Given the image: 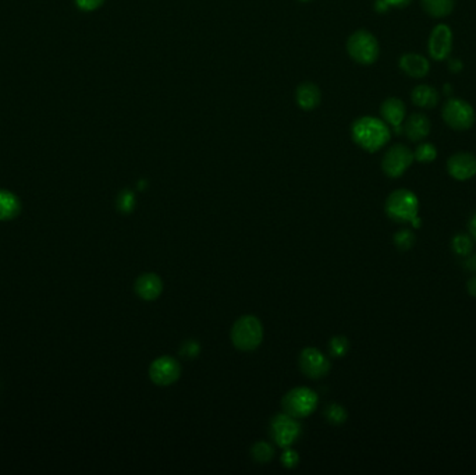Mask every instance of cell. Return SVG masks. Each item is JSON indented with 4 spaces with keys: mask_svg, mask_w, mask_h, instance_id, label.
<instances>
[{
    "mask_svg": "<svg viewBox=\"0 0 476 475\" xmlns=\"http://www.w3.org/2000/svg\"><path fill=\"white\" fill-rule=\"evenodd\" d=\"M351 136L358 147L371 154L381 151L392 138L389 126L383 120L372 116L357 119L352 123Z\"/></svg>",
    "mask_w": 476,
    "mask_h": 475,
    "instance_id": "obj_1",
    "label": "cell"
},
{
    "mask_svg": "<svg viewBox=\"0 0 476 475\" xmlns=\"http://www.w3.org/2000/svg\"><path fill=\"white\" fill-rule=\"evenodd\" d=\"M347 52L354 62L369 66L379 59L381 48L376 37L372 32L366 30H358L348 38Z\"/></svg>",
    "mask_w": 476,
    "mask_h": 475,
    "instance_id": "obj_2",
    "label": "cell"
},
{
    "mask_svg": "<svg viewBox=\"0 0 476 475\" xmlns=\"http://www.w3.org/2000/svg\"><path fill=\"white\" fill-rule=\"evenodd\" d=\"M263 339V326L253 315L238 318L232 329V341L241 351H253Z\"/></svg>",
    "mask_w": 476,
    "mask_h": 475,
    "instance_id": "obj_3",
    "label": "cell"
},
{
    "mask_svg": "<svg viewBox=\"0 0 476 475\" xmlns=\"http://www.w3.org/2000/svg\"><path fill=\"white\" fill-rule=\"evenodd\" d=\"M385 208L388 216L395 222L411 223L418 216L419 201L412 191L399 188L389 195Z\"/></svg>",
    "mask_w": 476,
    "mask_h": 475,
    "instance_id": "obj_4",
    "label": "cell"
},
{
    "mask_svg": "<svg viewBox=\"0 0 476 475\" xmlns=\"http://www.w3.org/2000/svg\"><path fill=\"white\" fill-rule=\"evenodd\" d=\"M442 117L450 129L456 131H465L472 129L475 124V109L464 99L451 98L444 103L442 109Z\"/></svg>",
    "mask_w": 476,
    "mask_h": 475,
    "instance_id": "obj_5",
    "label": "cell"
},
{
    "mask_svg": "<svg viewBox=\"0 0 476 475\" xmlns=\"http://www.w3.org/2000/svg\"><path fill=\"white\" fill-rule=\"evenodd\" d=\"M284 412L294 418H304L311 415L317 405V395L308 388H296L290 391L282 400Z\"/></svg>",
    "mask_w": 476,
    "mask_h": 475,
    "instance_id": "obj_6",
    "label": "cell"
},
{
    "mask_svg": "<svg viewBox=\"0 0 476 475\" xmlns=\"http://www.w3.org/2000/svg\"><path fill=\"white\" fill-rule=\"evenodd\" d=\"M270 436L276 445L287 449L301 436V425L287 412L277 414L270 422Z\"/></svg>",
    "mask_w": 476,
    "mask_h": 475,
    "instance_id": "obj_7",
    "label": "cell"
},
{
    "mask_svg": "<svg viewBox=\"0 0 476 475\" xmlns=\"http://www.w3.org/2000/svg\"><path fill=\"white\" fill-rule=\"evenodd\" d=\"M414 152L404 144H396L390 147L382 159V169L388 177H401L412 164Z\"/></svg>",
    "mask_w": 476,
    "mask_h": 475,
    "instance_id": "obj_8",
    "label": "cell"
},
{
    "mask_svg": "<svg viewBox=\"0 0 476 475\" xmlns=\"http://www.w3.org/2000/svg\"><path fill=\"white\" fill-rule=\"evenodd\" d=\"M453 51V31L446 24L436 25L428 41L429 56L436 62L446 60Z\"/></svg>",
    "mask_w": 476,
    "mask_h": 475,
    "instance_id": "obj_9",
    "label": "cell"
},
{
    "mask_svg": "<svg viewBox=\"0 0 476 475\" xmlns=\"http://www.w3.org/2000/svg\"><path fill=\"white\" fill-rule=\"evenodd\" d=\"M181 375L180 363L168 356L157 358L150 367V378L159 386H168L178 381Z\"/></svg>",
    "mask_w": 476,
    "mask_h": 475,
    "instance_id": "obj_10",
    "label": "cell"
},
{
    "mask_svg": "<svg viewBox=\"0 0 476 475\" xmlns=\"http://www.w3.org/2000/svg\"><path fill=\"white\" fill-rule=\"evenodd\" d=\"M300 367L301 371L311 379L323 378L330 371V363L327 357L314 347L303 350L300 356Z\"/></svg>",
    "mask_w": 476,
    "mask_h": 475,
    "instance_id": "obj_11",
    "label": "cell"
},
{
    "mask_svg": "<svg viewBox=\"0 0 476 475\" xmlns=\"http://www.w3.org/2000/svg\"><path fill=\"white\" fill-rule=\"evenodd\" d=\"M449 174L458 180L465 181L476 174V157L471 152H457L447 160Z\"/></svg>",
    "mask_w": 476,
    "mask_h": 475,
    "instance_id": "obj_12",
    "label": "cell"
},
{
    "mask_svg": "<svg viewBox=\"0 0 476 475\" xmlns=\"http://www.w3.org/2000/svg\"><path fill=\"white\" fill-rule=\"evenodd\" d=\"M398 66L411 79H423L430 70L429 60L419 53H404L398 60Z\"/></svg>",
    "mask_w": 476,
    "mask_h": 475,
    "instance_id": "obj_13",
    "label": "cell"
},
{
    "mask_svg": "<svg viewBox=\"0 0 476 475\" xmlns=\"http://www.w3.org/2000/svg\"><path fill=\"white\" fill-rule=\"evenodd\" d=\"M430 120L422 113H412L404 123V134L412 143H419L430 134Z\"/></svg>",
    "mask_w": 476,
    "mask_h": 475,
    "instance_id": "obj_14",
    "label": "cell"
},
{
    "mask_svg": "<svg viewBox=\"0 0 476 475\" xmlns=\"http://www.w3.org/2000/svg\"><path fill=\"white\" fill-rule=\"evenodd\" d=\"M135 293L145 301H154L163 292V282L157 273H144L135 280Z\"/></svg>",
    "mask_w": 476,
    "mask_h": 475,
    "instance_id": "obj_15",
    "label": "cell"
},
{
    "mask_svg": "<svg viewBox=\"0 0 476 475\" xmlns=\"http://www.w3.org/2000/svg\"><path fill=\"white\" fill-rule=\"evenodd\" d=\"M381 115L386 124H390L396 129L397 133H399V127L406 116V108L401 99L388 98L381 106Z\"/></svg>",
    "mask_w": 476,
    "mask_h": 475,
    "instance_id": "obj_16",
    "label": "cell"
},
{
    "mask_svg": "<svg viewBox=\"0 0 476 475\" xmlns=\"http://www.w3.org/2000/svg\"><path fill=\"white\" fill-rule=\"evenodd\" d=\"M411 100L415 106L422 109H432L437 106L440 100V95L435 86H430L428 84L416 85L411 92Z\"/></svg>",
    "mask_w": 476,
    "mask_h": 475,
    "instance_id": "obj_17",
    "label": "cell"
},
{
    "mask_svg": "<svg viewBox=\"0 0 476 475\" xmlns=\"http://www.w3.org/2000/svg\"><path fill=\"white\" fill-rule=\"evenodd\" d=\"M322 99L319 86L312 82H303L296 91V100L303 110H314Z\"/></svg>",
    "mask_w": 476,
    "mask_h": 475,
    "instance_id": "obj_18",
    "label": "cell"
},
{
    "mask_svg": "<svg viewBox=\"0 0 476 475\" xmlns=\"http://www.w3.org/2000/svg\"><path fill=\"white\" fill-rule=\"evenodd\" d=\"M20 211L21 204L18 198L7 190H0V221L14 219Z\"/></svg>",
    "mask_w": 476,
    "mask_h": 475,
    "instance_id": "obj_19",
    "label": "cell"
},
{
    "mask_svg": "<svg viewBox=\"0 0 476 475\" xmlns=\"http://www.w3.org/2000/svg\"><path fill=\"white\" fill-rule=\"evenodd\" d=\"M423 11L433 18L449 17L454 10V0H421Z\"/></svg>",
    "mask_w": 476,
    "mask_h": 475,
    "instance_id": "obj_20",
    "label": "cell"
},
{
    "mask_svg": "<svg viewBox=\"0 0 476 475\" xmlns=\"http://www.w3.org/2000/svg\"><path fill=\"white\" fill-rule=\"evenodd\" d=\"M453 251L460 256H468L474 251V238L468 235H457L451 240Z\"/></svg>",
    "mask_w": 476,
    "mask_h": 475,
    "instance_id": "obj_21",
    "label": "cell"
},
{
    "mask_svg": "<svg viewBox=\"0 0 476 475\" xmlns=\"http://www.w3.org/2000/svg\"><path fill=\"white\" fill-rule=\"evenodd\" d=\"M273 453H275V450H273L272 445L267 443V442H256L251 449V455L258 463L270 462L272 457H273Z\"/></svg>",
    "mask_w": 476,
    "mask_h": 475,
    "instance_id": "obj_22",
    "label": "cell"
},
{
    "mask_svg": "<svg viewBox=\"0 0 476 475\" xmlns=\"http://www.w3.org/2000/svg\"><path fill=\"white\" fill-rule=\"evenodd\" d=\"M414 158L419 163H430L437 158V150L433 144L422 143L414 151Z\"/></svg>",
    "mask_w": 476,
    "mask_h": 475,
    "instance_id": "obj_23",
    "label": "cell"
},
{
    "mask_svg": "<svg viewBox=\"0 0 476 475\" xmlns=\"http://www.w3.org/2000/svg\"><path fill=\"white\" fill-rule=\"evenodd\" d=\"M324 415L327 418L329 422L334 424V425H341L343 422H345L347 419V411L343 405L337 404V403H331L326 411H324Z\"/></svg>",
    "mask_w": 476,
    "mask_h": 475,
    "instance_id": "obj_24",
    "label": "cell"
},
{
    "mask_svg": "<svg viewBox=\"0 0 476 475\" xmlns=\"http://www.w3.org/2000/svg\"><path fill=\"white\" fill-rule=\"evenodd\" d=\"M415 235L409 229H401L395 235V244L399 251H408L415 244Z\"/></svg>",
    "mask_w": 476,
    "mask_h": 475,
    "instance_id": "obj_25",
    "label": "cell"
},
{
    "mask_svg": "<svg viewBox=\"0 0 476 475\" xmlns=\"http://www.w3.org/2000/svg\"><path fill=\"white\" fill-rule=\"evenodd\" d=\"M350 349V341L344 336H336L329 343V350L334 357H343Z\"/></svg>",
    "mask_w": 476,
    "mask_h": 475,
    "instance_id": "obj_26",
    "label": "cell"
},
{
    "mask_svg": "<svg viewBox=\"0 0 476 475\" xmlns=\"http://www.w3.org/2000/svg\"><path fill=\"white\" fill-rule=\"evenodd\" d=\"M135 207V195L130 190H123L117 197V208L119 211L128 214Z\"/></svg>",
    "mask_w": 476,
    "mask_h": 475,
    "instance_id": "obj_27",
    "label": "cell"
},
{
    "mask_svg": "<svg viewBox=\"0 0 476 475\" xmlns=\"http://www.w3.org/2000/svg\"><path fill=\"white\" fill-rule=\"evenodd\" d=\"M298 462H300V457L296 450H291L287 448V450L282 455V463L287 469H294L298 464Z\"/></svg>",
    "mask_w": 476,
    "mask_h": 475,
    "instance_id": "obj_28",
    "label": "cell"
},
{
    "mask_svg": "<svg viewBox=\"0 0 476 475\" xmlns=\"http://www.w3.org/2000/svg\"><path fill=\"white\" fill-rule=\"evenodd\" d=\"M198 353H199V346H198L197 341L188 340V341L184 343L183 347H181V354H184V356L188 357V358L195 357Z\"/></svg>",
    "mask_w": 476,
    "mask_h": 475,
    "instance_id": "obj_29",
    "label": "cell"
},
{
    "mask_svg": "<svg viewBox=\"0 0 476 475\" xmlns=\"http://www.w3.org/2000/svg\"><path fill=\"white\" fill-rule=\"evenodd\" d=\"M105 0H76L77 6L84 11H92L99 8Z\"/></svg>",
    "mask_w": 476,
    "mask_h": 475,
    "instance_id": "obj_30",
    "label": "cell"
},
{
    "mask_svg": "<svg viewBox=\"0 0 476 475\" xmlns=\"http://www.w3.org/2000/svg\"><path fill=\"white\" fill-rule=\"evenodd\" d=\"M390 7H396V8H404L406 6L411 4L412 0H385Z\"/></svg>",
    "mask_w": 476,
    "mask_h": 475,
    "instance_id": "obj_31",
    "label": "cell"
},
{
    "mask_svg": "<svg viewBox=\"0 0 476 475\" xmlns=\"http://www.w3.org/2000/svg\"><path fill=\"white\" fill-rule=\"evenodd\" d=\"M373 7H375V10H376L378 13H381V14L386 13V11L390 8V6H389L385 0H375Z\"/></svg>",
    "mask_w": 476,
    "mask_h": 475,
    "instance_id": "obj_32",
    "label": "cell"
},
{
    "mask_svg": "<svg viewBox=\"0 0 476 475\" xmlns=\"http://www.w3.org/2000/svg\"><path fill=\"white\" fill-rule=\"evenodd\" d=\"M467 259H465V268L468 269V271H471V272H476V255H468V256H465Z\"/></svg>",
    "mask_w": 476,
    "mask_h": 475,
    "instance_id": "obj_33",
    "label": "cell"
},
{
    "mask_svg": "<svg viewBox=\"0 0 476 475\" xmlns=\"http://www.w3.org/2000/svg\"><path fill=\"white\" fill-rule=\"evenodd\" d=\"M467 290L468 293L472 296V297H476V276H472L468 283H467Z\"/></svg>",
    "mask_w": 476,
    "mask_h": 475,
    "instance_id": "obj_34",
    "label": "cell"
},
{
    "mask_svg": "<svg viewBox=\"0 0 476 475\" xmlns=\"http://www.w3.org/2000/svg\"><path fill=\"white\" fill-rule=\"evenodd\" d=\"M470 232H471V236L476 241V212L474 214V216L471 218V222H470Z\"/></svg>",
    "mask_w": 476,
    "mask_h": 475,
    "instance_id": "obj_35",
    "label": "cell"
},
{
    "mask_svg": "<svg viewBox=\"0 0 476 475\" xmlns=\"http://www.w3.org/2000/svg\"><path fill=\"white\" fill-rule=\"evenodd\" d=\"M300 1H303V3H307V1H311V0H300Z\"/></svg>",
    "mask_w": 476,
    "mask_h": 475,
    "instance_id": "obj_36",
    "label": "cell"
}]
</instances>
